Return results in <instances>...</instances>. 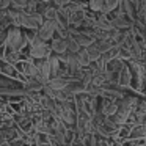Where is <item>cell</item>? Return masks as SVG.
Masks as SVG:
<instances>
[{
    "label": "cell",
    "mask_w": 146,
    "mask_h": 146,
    "mask_svg": "<svg viewBox=\"0 0 146 146\" xmlns=\"http://www.w3.org/2000/svg\"><path fill=\"white\" fill-rule=\"evenodd\" d=\"M50 50L55 52V54L61 55V54H66V39L64 38H55L50 44Z\"/></svg>",
    "instance_id": "6da1fadb"
},
{
    "label": "cell",
    "mask_w": 146,
    "mask_h": 146,
    "mask_svg": "<svg viewBox=\"0 0 146 146\" xmlns=\"http://www.w3.org/2000/svg\"><path fill=\"white\" fill-rule=\"evenodd\" d=\"M145 135H146L145 124H135V126L130 127L129 138H132V140H138V138H145Z\"/></svg>",
    "instance_id": "7a4b0ae2"
},
{
    "label": "cell",
    "mask_w": 146,
    "mask_h": 146,
    "mask_svg": "<svg viewBox=\"0 0 146 146\" xmlns=\"http://www.w3.org/2000/svg\"><path fill=\"white\" fill-rule=\"evenodd\" d=\"M105 7V0H90V8L94 11H101Z\"/></svg>",
    "instance_id": "3957f363"
},
{
    "label": "cell",
    "mask_w": 146,
    "mask_h": 146,
    "mask_svg": "<svg viewBox=\"0 0 146 146\" xmlns=\"http://www.w3.org/2000/svg\"><path fill=\"white\" fill-rule=\"evenodd\" d=\"M0 146H10V143H7V141H3V143H0Z\"/></svg>",
    "instance_id": "277c9868"
}]
</instances>
